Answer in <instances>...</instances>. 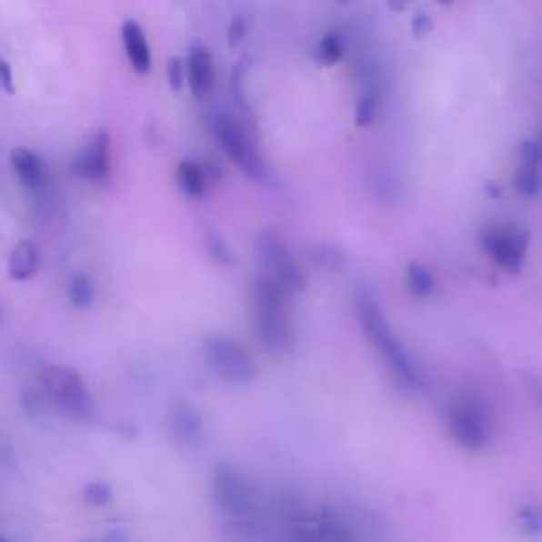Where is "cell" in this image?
<instances>
[{
    "label": "cell",
    "instance_id": "cell-26",
    "mask_svg": "<svg viewBox=\"0 0 542 542\" xmlns=\"http://www.w3.org/2000/svg\"><path fill=\"white\" fill-rule=\"evenodd\" d=\"M208 250L212 255V259L223 263V266H227L231 263V253H229V246L223 242V237H218L216 234H210L208 236Z\"/></svg>",
    "mask_w": 542,
    "mask_h": 542
},
{
    "label": "cell",
    "instance_id": "cell-18",
    "mask_svg": "<svg viewBox=\"0 0 542 542\" xmlns=\"http://www.w3.org/2000/svg\"><path fill=\"white\" fill-rule=\"evenodd\" d=\"M406 284H409V290L413 295L426 299V296L435 293L437 277L428 267L422 266V263L411 261L409 267H406Z\"/></svg>",
    "mask_w": 542,
    "mask_h": 542
},
{
    "label": "cell",
    "instance_id": "cell-1",
    "mask_svg": "<svg viewBox=\"0 0 542 542\" xmlns=\"http://www.w3.org/2000/svg\"><path fill=\"white\" fill-rule=\"evenodd\" d=\"M356 316L360 326L366 333V337L371 339V344L376 346V350L382 354L386 363L395 373L396 379H401V384L409 386V388H419L424 386V377L419 366L413 363L411 354L406 352L403 341L396 337L395 328L390 326L388 318H386L384 309L377 306V301L371 295L358 293L356 301Z\"/></svg>",
    "mask_w": 542,
    "mask_h": 542
},
{
    "label": "cell",
    "instance_id": "cell-2",
    "mask_svg": "<svg viewBox=\"0 0 542 542\" xmlns=\"http://www.w3.org/2000/svg\"><path fill=\"white\" fill-rule=\"evenodd\" d=\"M286 290L271 277L263 276L255 282L253 309L255 335L271 356H286L293 352L295 337L286 314Z\"/></svg>",
    "mask_w": 542,
    "mask_h": 542
},
{
    "label": "cell",
    "instance_id": "cell-21",
    "mask_svg": "<svg viewBox=\"0 0 542 542\" xmlns=\"http://www.w3.org/2000/svg\"><path fill=\"white\" fill-rule=\"evenodd\" d=\"M68 299L75 307L85 309L94 303V284L87 274H75L68 282Z\"/></svg>",
    "mask_w": 542,
    "mask_h": 542
},
{
    "label": "cell",
    "instance_id": "cell-5",
    "mask_svg": "<svg viewBox=\"0 0 542 542\" xmlns=\"http://www.w3.org/2000/svg\"><path fill=\"white\" fill-rule=\"evenodd\" d=\"M204 360L216 377L236 386H246L256 377V365L244 347L225 335L204 339Z\"/></svg>",
    "mask_w": 542,
    "mask_h": 542
},
{
    "label": "cell",
    "instance_id": "cell-37",
    "mask_svg": "<svg viewBox=\"0 0 542 542\" xmlns=\"http://www.w3.org/2000/svg\"><path fill=\"white\" fill-rule=\"evenodd\" d=\"M0 542H6V538H3V537H0Z\"/></svg>",
    "mask_w": 542,
    "mask_h": 542
},
{
    "label": "cell",
    "instance_id": "cell-36",
    "mask_svg": "<svg viewBox=\"0 0 542 542\" xmlns=\"http://www.w3.org/2000/svg\"><path fill=\"white\" fill-rule=\"evenodd\" d=\"M339 3H350V0H339Z\"/></svg>",
    "mask_w": 542,
    "mask_h": 542
},
{
    "label": "cell",
    "instance_id": "cell-8",
    "mask_svg": "<svg viewBox=\"0 0 542 542\" xmlns=\"http://www.w3.org/2000/svg\"><path fill=\"white\" fill-rule=\"evenodd\" d=\"M38 382L49 398H54L62 409L75 416H92L94 401L89 396L87 386L75 369L64 365H47L38 373Z\"/></svg>",
    "mask_w": 542,
    "mask_h": 542
},
{
    "label": "cell",
    "instance_id": "cell-19",
    "mask_svg": "<svg viewBox=\"0 0 542 542\" xmlns=\"http://www.w3.org/2000/svg\"><path fill=\"white\" fill-rule=\"evenodd\" d=\"M515 189H517L521 196L526 197H537L538 193L542 191V172H540V166H534V164H524L521 161L519 170L515 172Z\"/></svg>",
    "mask_w": 542,
    "mask_h": 542
},
{
    "label": "cell",
    "instance_id": "cell-3",
    "mask_svg": "<svg viewBox=\"0 0 542 542\" xmlns=\"http://www.w3.org/2000/svg\"><path fill=\"white\" fill-rule=\"evenodd\" d=\"M255 255L259 266L266 269V276L286 290L301 293L307 286V276L303 267L293 259L284 237L277 231H261L255 242Z\"/></svg>",
    "mask_w": 542,
    "mask_h": 542
},
{
    "label": "cell",
    "instance_id": "cell-24",
    "mask_svg": "<svg viewBox=\"0 0 542 542\" xmlns=\"http://www.w3.org/2000/svg\"><path fill=\"white\" fill-rule=\"evenodd\" d=\"M377 117V98L376 94H365L356 105V125L366 127Z\"/></svg>",
    "mask_w": 542,
    "mask_h": 542
},
{
    "label": "cell",
    "instance_id": "cell-14",
    "mask_svg": "<svg viewBox=\"0 0 542 542\" xmlns=\"http://www.w3.org/2000/svg\"><path fill=\"white\" fill-rule=\"evenodd\" d=\"M186 79H189L191 92L197 100H204L215 87V62L208 49L196 47L186 60Z\"/></svg>",
    "mask_w": 542,
    "mask_h": 542
},
{
    "label": "cell",
    "instance_id": "cell-20",
    "mask_svg": "<svg viewBox=\"0 0 542 542\" xmlns=\"http://www.w3.org/2000/svg\"><path fill=\"white\" fill-rule=\"evenodd\" d=\"M346 54L344 38L337 32H326L318 43V49H316V57H318L320 64L325 66H335V64L341 62V57Z\"/></svg>",
    "mask_w": 542,
    "mask_h": 542
},
{
    "label": "cell",
    "instance_id": "cell-17",
    "mask_svg": "<svg viewBox=\"0 0 542 542\" xmlns=\"http://www.w3.org/2000/svg\"><path fill=\"white\" fill-rule=\"evenodd\" d=\"M38 269V248L35 242L22 240L11 253L9 259V276L17 282L30 280Z\"/></svg>",
    "mask_w": 542,
    "mask_h": 542
},
{
    "label": "cell",
    "instance_id": "cell-6",
    "mask_svg": "<svg viewBox=\"0 0 542 542\" xmlns=\"http://www.w3.org/2000/svg\"><path fill=\"white\" fill-rule=\"evenodd\" d=\"M445 424H447L451 438L468 451H483L492 438L489 416L473 398L451 403L445 411Z\"/></svg>",
    "mask_w": 542,
    "mask_h": 542
},
{
    "label": "cell",
    "instance_id": "cell-32",
    "mask_svg": "<svg viewBox=\"0 0 542 542\" xmlns=\"http://www.w3.org/2000/svg\"><path fill=\"white\" fill-rule=\"evenodd\" d=\"M102 542H130V538H127V534H125V532L113 530V532H108V534H106L105 540H102Z\"/></svg>",
    "mask_w": 542,
    "mask_h": 542
},
{
    "label": "cell",
    "instance_id": "cell-30",
    "mask_svg": "<svg viewBox=\"0 0 542 542\" xmlns=\"http://www.w3.org/2000/svg\"><path fill=\"white\" fill-rule=\"evenodd\" d=\"M411 28H413V36L422 38V36L430 35V32L435 30V24H432V19L426 15V13H417V15L413 17Z\"/></svg>",
    "mask_w": 542,
    "mask_h": 542
},
{
    "label": "cell",
    "instance_id": "cell-10",
    "mask_svg": "<svg viewBox=\"0 0 542 542\" xmlns=\"http://www.w3.org/2000/svg\"><path fill=\"white\" fill-rule=\"evenodd\" d=\"M73 170L89 183L106 185L111 178V134L106 130L95 132L87 146L76 155Z\"/></svg>",
    "mask_w": 542,
    "mask_h": 542
},
{
    "label": "cell",
    "instance_id": "cell-22",
    "mask_svg": "<svg viewBox=\"0 0 542 542\" xmlns=\"http://www.w3.org/2000/svg\"><path fill=\"white\" fill-rule=\"evenodd\" d=\"M83 500H85V505H89V507L102 508V507L111 505L113 489L105 481H92V483H87L85 489H83Z\"/></svg>",
    "mask_w": 542,
    "mask_h": 542
},
{
    "label": "cell",
    "instance_id": "cell-11",
    "mask_svg": "<svg viewBox=\"0 0 542 542\" xmlns=\"http://www.w3.org/2000/svg\"><path fill=\"white\" fill-rule=\"evenodd\" d=\"M11 167L15 172V176L22 180L24 186H28L32 191H41L49 183V174L45 161L38 157L30 148L17 146L11 151Z\"/></svg>",
    "mask_w": 542,
    "mask_h": 542
},
{
    "label": "cell",
    "instance_id": "cell-7",
    "mask_svg": "<svg viewBox=\"0 0 542 542\" xmlns=\"http://www.w3.org/2000/svg\"><path fill=\"white\" fill-rule=\"evenodd\" d=\"M208 130L215 136L218 146L229 155L231 161H234L244 174H248L253 180L266 178L267 170L259 151H256L253 140L248 138V134L244 132L234 119L223 117V115L208 117Z\"/></svg>",
    "mask_w": 542,
    "mask_h": 542
},
{
    "label": "cell",
    "instance_id": "cell-35",
    "mask_svg": "<svg viewBox=\"0 0 542 542\" xmlns=\"http://www.w3.org/2000/svg\"><path fill=\"white\" fill-rule=\"evenodd\" d=\"M81 542H98V540H89V538H87V540H81Z\"/></svg>",
    "mask_w": 542,
    "mask_h": 542
},
{
    "label": "cell",
    "instance_id": "cell-33",
    "mask_svg": "<svg viewBox=\"0 0 542 542\" xmlns=\"http://www.w3.org/2000/svg\"><path fill=\"white\" fill-rule=\"evenodd\" d=\"M406 5H409V0H388V6L392 11H405Z\"/></svg>",
    "mask_w": 542,
    "mask_h": 542
},
{
    "label": "cell",
    "instance_id": "cell-15",
    "mask_svg": "<svg viewBox=\"0 0 542 542\" xmlns=\"http://www.w3.org/2000/svg\"><path fill=\"white\" fill-rule=\"evenodd\" d=\"M176 183L186 197H193V199L204 197L210 183L208 167L197 164V161L193 159H183L176 170Z\"/></svg>",
    "mask_w": 542,
    "mask_h": 542
},
{
    "label": "cell",
    "instance_id": "cell-12",
    "mask_svg": "<svg viewBox=\"0 0 542 542\" xmlns=\"http://www.w3.org/2000/svg\"><path fill=\"white\" fill-rule=\"evenodd\" d=\"M172 435L186 445L199 443L204 437V417L196 405L176 401L170 409Z\"/></svg>",
    "mask_w": 542,
    "mask_h": 542
},
{
    "label": "cell",
    "instance_id": "cell-9",
    "mask_svg": "<svg viewBox=\"0 0 542 542\" xmlns=\"http://www.w3.org/2000/svg\"><path fill=\"white\" fill-rule=\"evenodd\" d=\"M479 242L496 266L508 274H517L524 267L527 253V234L508 227H487L481 231Z\"/></svg>",
    "mask_w": 542,
    "mask_h": 542
},
{
    "label": "cell",
    "instance_id": "cell-28",
    "mask_svg": "<svg viewBox=\"0 0 542 542\" xmlns=\"http://www.w3.org/2000/svg\"><path fill=\"white\" fill-rule=\"evenodd\" d=\"M318 261L322 267L326 269H341L344 267V256H341L339 250H335L333 246H322L318 253Z\"/></svg>",
    "mask_w": 542,
    "mask_h": 542
},
{
    "label": "cell",
    "instance_id": "cell-16",
    "mask_svg": "<svg viewBox=\"0 0 542 542\" xmlns=\"http://www.w3.org/2000/svg\"><path fill=\"white\" fill-rule=\"evenodd\" d=\"M312 526L320 542H356V537H354L347 521L339 517L337 513H333L331 508H325V511L312 517Z\"/></svg>",
    "mask_w": 542,
    "mask_h": 542
},
{
    "label": "cell",
    "instance_id": "cell-13",
    "mask_svg": "<svg viewBox=\"0 0 542 542\" xmlns=\"http://www.w3.org/2000/svg\"><path fill=\"white\" fill-rule=\"evenodd\" d=\"M121 41H124L125 55L136 73L138 75L151 73L153 68L151 47H148L145 30H142V25L136 22V19H127V22L121 25Z\"/></svg>",
    "mask_w": 542,
    "mask_h": 542
},
{
    "label": "cell",
    "instance_id": "cell-38",
    "mask_svg": "<svg viewBox=\"0 0 542 542\" xmlns=\"http://www.w3.org/2000/svg\"><path fill=\"white\" fill-rule=\"evenodd\" d=\"M540 396H542V395H540ZM540 401H542V398H540Z\"/></svg>",
    "mask_w": 542,
    "mask_h": 542
},
{
    "label": "cell",
    "instance_id": "cell-25",
    "mask_svg": "<svg viewBox=\"0 0 542 542\" xmlns=\"http://www.w3.org/2000/svg\"><path fill=\"white\" fill-rule=\"evenodd\" d=\"M185 79H186L185 62L180 60V57H172V60L167 62V83H170L174 92H180V89H183Z\"/></svg>",
    "mask_w": 542,
    "mask_h": 542
},
{
    "label": "cell",
    "instance_id": "cell-27",
    "mask_svg": "<svg viewBox=\"0 0 542 542\" xmlns=\"http://www.w3.org/2000/svg\"><path fill=\"white\" fill-rule=\"evenodd\" d=\"M521 161H524V164L540 166L542 164V142L526 140L524 145H521Z\"/></svg>",
    "mask_w": 542,
    "mask_h": 542
},
{
    "label": "cell",
    "instance_id": "cell-29",
    "mask_svg": "<svg viewBox=\"0 0 542 542\" xmlns=\"http://www.w3.org/2000/svg\"><path fill=\"white\" fill-rule=\"evenodd\" d=\"M0 89H3V92L9 94V95L15 94V81H13V68H11L9 62L3 60V57H0Z\"/></svg>",
    "mask_w": 542,
    "mask_h": 542
},
{
    "label": "cell",
    "instance_id": "cell-4",
    "mask_svg": "<svg viewBox=\"0 0 542 542\" xmlns=\"http://www.w3.org/2000/svg\"><path fill=\"white\" fill-rule=\"evenodd\" d=\"M212 500L218 511L234 519H248L259 507L253 483L231 464H218L212 475Z\"/></svg>",
    "mask_w": 542,
    "mask_h": 542
},
{
    "label": "cell",
    "instance_id": "cell-34",
    "mask_svg": "<svg viewBox=\"0 0 542 542\" xmlns=\"http://www.w3.org/2000/svg\"><path fill=\"white\" fill-rule=\"evenodd\" d=\"M437 3L438 5H451V3H454V0H437Z\"/></svg>",
    "mask_w": 542,
    "mask_h": 542
},
{
    "label": "cell",
    "instance_id": "cell-23",
    "mask_svg": "<svg viewBox=\"0 0 542 542\" xmlns=\"http://www.w3.org/2000/svg\"><path fill=\"white\" fill-rule=\"evenodd\" d=\"M521 532L526 537H542V511L538 507H526L517 513Z\"/></svg>",
    "mask_w": 542,
    "mask_h": 542
},
{
    "label": "cell",
    "instance_id": "cell-31",
    "mask_svg": "<svg viewBox=\"0 0 542 542\" xmlns=\"http://www.w3.org/2000/svg\"><path fill=\"white\" fill-rule=\"evenodd\" d=\"M244 36H246V22H244V17H234L227 28L229 45H237Z\"/></svg>",
    "mask_w": 542,
    "mask_h": 542
}]
</instances>
